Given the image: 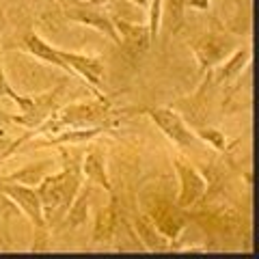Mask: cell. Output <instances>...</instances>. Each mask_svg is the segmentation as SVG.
<instances>
[{"label": "cell", "instance_id": "cell-1", "mask_svg": "<svg viewBox=\"0 0 259 259\" xmlns=\"http://www.w3.org/2000/svg\"><path fill=\"white\" fill-rule=\"evenodd\" d=\"M82 180V168H80L78 160L65 158V166L59 173H48L37 186V192L41 197L44 214L48 225L59 221L61 216L67 214L69 205L74 203L76 194L80 190V182Z\"/></svg>", "mask_w": 259, "mask_h": 259}, {"label": "cell", "instance_id": "cell-2", "mask_svg": "<svg viewBox=\"0 0 259 259\" xmlns=\"http://www.w3.org/2000/svg\"><path fill=\"white\" fill-rule=\"evenodd\" d=\"M115 115L110 102L106 97H97V102H80V104H69L65 108L54 110L50 117L39 127H35L32 134L41 132H59L63 127H93V125H104Z\"/></svg>", "mask_w": 259, "mask_h": 259}, {"label": "cell", "instance_id": "cell-3", "mask_svg": "<svg viewBox=\"0 0 259 259\" xmlns=\"http://www.w3.org/2000/svg\"><path fill=\"white\" fill-rule=\"evenodd\" d=\"M0 192L5 197H9L11 203L20 207L22 214L28 216V221L35 231V242H32V250H46L48 246V221L44 214V205H41V197L35 186H26V184H18V182H5L0 180Z\"/></svg>", "mask_w": 259, "mask_h": 259}, {"label": "cell", "instance_id": "cell-4", "mask_svg": "<svg viewBox=\"0 0 259 259\" xmlns=\"http://www.w3.org/2000/svg\"><path fill=\"white\" fill-rule=\"evenodd\" d=\"M110 0H63L61 13L65 20L82 24V26L100 30L119 46V32L115 28V18H110L106 7Z\"/></svg>", "mask_w": 259, "mask_h": 259}, {"label": "cell", "instance_id": "cell-5", "mask_svg": "<svg viewBox=\"0 0 259 259\" xmlns=\"http://www.w3.org/2000/svg\"><path fill=\"white\" fill-rule=\"evenodd\" d=\"M145 115H147L153 125H156L162 134L171 141L175 147L180 149H188V147H194L197 145V134L192 132L188 127V123L182 119V115H177L173 108L168 106H149L145 108Z\"/></svg>", "mask_w": 259, "mask_h": 259}, {"label": "cell", "instance_id": "cell-6", "mask_svg": "<svg viewBox=\"0 0 259 259\" xmlns=\"http://www.w3.org/2000/svg\"><path fill=\"white\" fill-rule=\"evenodd\" d=\"M173 166H175L177 180H180V192H177L175 203L182 209H190L197 205L201 199H205L207 180H205V175L194 164H190L186 158H175Z\"/></svg>", "mask_w": 259, "mask_h": 259}, {"label": "cell", "instance_id": "cell-7", "mask_svg": "<svg viewBox=\"0 0 259 259\" xmlns=\"http://www.w3.org/2000/svg\"><path fill=\"white\" fill-rule=\"evenodd\" d=\"M190 48L194 52L199 69L209 71L236 50V44L227 32H205L199 39L190 41Z\"/></svg>", "mask_w": 259, "mask_h": 259}, {"label": "cell", "instance_id": "cell-8", "mask_svg": "<svg viewBox=\"0 0 259 259\" xmlns=\"http://www.w3.org/2000/svg\"><path fill=\"white\" fill-rule=\"evenodd\" d=\"M147 216L151 218V223L156 225V229L171 242H175L177 238H180V233H182L184 225H186L184 209L177 203H168L166 199L153 201Z\"/></svg>", "mask_w": 259, "mask_h": 259}, {"label": "cell", "instance_id": "cell-9", "mask_svg": "<svg viewBox=\"0 0 259 259\" xmlns=\"http://www.w3.org/2000/svg\"><path fill=\"white\" fill-rule=\"evenodd\" d=\"M20 50L28 52L30 56H35L37 61H44L48 65H52V67H59L61 71H65L69 78H76V74L71 71V67L67 65V61L63 59L61 54V48H54L46 41L44 37H39L35 30H26L24 35L20 37V44H18Z\"/></svg>", "mask_w": 259, "mask_h": 259}, {"label": "cell", "instance_id": "cell-10", "mask_svg": "<svg viewBox=\"0 0 259 259\" xmlns=\"http://www.w3.org/2000/svg\"><path fill=\"white\" fill-rule=\"evenodd\" d=\"M115 28L119 32V48L132 59L143 56L153 44L149 35V26H145V24H132L127 20L115 18Z\"/></svg>", "mask_w": 259, "mask_h": 259}, {"label": "cell", "instance_id": "cell-11", "mask_svg": "<svg viewBox=\"0 0 259 259\" xmlns=\"http://www.w3.org/2000/svg\"><path fill=\"white\" fill-rule=\"evenodd\" d=\"M63 59L67 61L76 76H80L89 82L93 89H100L104 82V61L102 56H89L82 52H74V50H61Z\"/></svg>", "mask_w": 259, "mask_h": 259}, {"label": "cell", "instance_id": "cell-12", "mask_svg": "<svg viewBox=\"0 0 259 259\" xmlns=\"http://www.w3.org/2000/svg\"><path fill=\"white\" fill-rule=\"evenodd\" d=\"M248 59H250L248 48L242 46L238 50H233L223 63H218L214 69H209V78L214 80V84H229L242 74V69L248 65Z\"/></svg>", "mask_w": 259, "mask_h": 259}, {"label": "cell", "instance_id": "cell-13", "mask_svg": "<svg viewBox=\"0 0 259 259\" xmlns=\"http://www.w3.org/2000/svg\"><path fill=\"white\" fill-rule=\"evenodd\" d=\"M61 89H56L52 93H41V95H32V106L24 112V115H15V123L26 125V127H39L54 112L56 104V93Z\"/></svg>", "mask_w": 259, "mask_h": 259}, {"label": "cell", "instance_id": "cell-14", "mask_svg": "<svg viewBox=\"0 0 259 259\" xmlns=\"http://www.w3.org/2000/svg\"><path fill=\"white\" fill-rule=\"evenodd\" d=\"M197 216V223L203 227L207 233H233L240 225V214L231 209H205Z\"/></svg>", "mask_w": 259, "mask_h": 259}, {"label": "cell", "instance_id": "cell-15", "mask_svg": "<svg viewBox=\"0 0 259 259\" xmlns=\"http://www.w3.org/2000/svg\"><path fill=\"white\" fill-rule=\"evenodd\" d=\"M82 177L87 182H91L93 186H100L106 192L112 194V186L108 180V173H106V164H104V158L100 151H87L84 158H82Z\"/></svg>", "mask_w": 259, "mask_h": 259}, {"label": "cell", "instance_id": "cell-16", "mask_svg": "<svg viewBox=\"0 0 259 259\" xmlns=\"http://www.w3.org/2000/svg\"><path fill=\"white\" fill-rule=\"evenodd\" d=\"M119 223V209L115 205V201H110L106 207H102L95 216V227H93V242H108L112 240L117 231Z\"/></svg>", "mask_w": 259, "mask_h": 259}, {"label": "cell", "instance_id": "cell-17", "mask_svg": "<svg viewBox=\"0 0 259 259\" xmlns=\"http://www.w3.org/2000/svg\"><path fill=\"white\" fill-rule=\"evenodd\" d=\"M134 229H136V236L141 238V242L149 250H168V248H171V240H166L156 229V225L151 223L149 216H139V218H136V221H134Z\"/></svg>", "mask_w": 259, "mask_h": 259}, {"label": "cell", "instance_id": "cell-18", "mask_svg": "<svg viewBox=\"0 0 259 259\" xmlns=\"http://www.w3.org/2000/svg\"><path fill=\"white\" fill-rule=\"evenodd\" d=\"M0 100H11L22 112H26L32 106V95H20L15 89L9 84L5 74V63H3V50H0Z\"/></svg>", "mask_w": 259, "mask_h": 259}, {"label": "cell", "instance_id": "cell-19", "mask_svg": "<svg viewBox=\"0 0 259 259\" xmlns=\"http://www.w3.org/2000/svg\"><path fill=\"white\" fill-rule=\"evenodd\" d=\"M194 134H197V139L201 143H205L207 147H212L216 151H227V139L225 134L221 132L218 127H207V125H197L192 130Z\"/></svg>", "mask_w": 259, "mask_h": 259}, {"label": "cell", "instance_id": "cell-20", "mask_svg": "<svg viewBox=\"0 0 259 259\" xmlns=\"http://www.w3.org/2000/svg\"><path fill=\"white\" fill-rule=\"evenodd\" d=\"M46 173V164H32L30 168H22V171L13 173L9 177H5V182H18V184H26V186H39V182L44 180Z\"/></svg>", "mask_w": 259, "mask_h": 259}, {"label": "cell", "instance_id": "cell-21", "mask_svg": "<svg viewBox=\"0 0 259 259\" xmlns=\"http://www.w3.org/2000/svg\"><path fill=\"white\" fill-rule=\"evenodd\" d=\"M87 207H89V190H84L82 194H76V199H74V203L69 205L67 209V223L71 227H78V225H82L87 221Z\"/></svg>", "mask_w": 259, "mask_h": 259}, {"label": "cell", "instance_id": "cell-22", "mask_svg": "<svg viewBox=\"0 0 259 259\" xmlns=\"http://www.w3.org/2000/svg\"><path fill=\"white\" fill-rule=\"evenodd\" d=\"M186 7L190 9H197V11H205L209 7V0H186Z\"/></svg>", "mask_w": 259, "mask_h": 259}, {"label": "cell", "instance_id": "cell-23", "mask_svg": "<svg viewBox=\"0 0 259 259\" xmlns=\"http://www.w3.org/2000/svg\"><path fill=\"white\" fill-rule=\"evenodd\" d=\"M11 145H13V141H9V139H7V136H3V134H0V156H9V153H11Z\"/></svg>", "mask_w": 259, "mask_h": 259}, {"label": "cell", "instance_id": "cell-24", "mask_svg": "<svg viewBox=\"0 0 259 259\" xmlns=\"http://www.w3.org/2000/svg\"><path fill=\"white\" fill-rule=\"evenodd\" d=\"M0 123H15V115H7L5 110H0Z\"/></svg>", "mask_w": 259, "mask_h": 259}, {"label": "cell", "instance_id": "cell-25", "mask_svg": "<svg viewBox=\"0 0 259 259\" xmlns=\"http://www.w3.org/2000/svg\"><path fill=\"white\" fill-rule=\"evenodd\" d=\"M130 3H134V5H139V7H147L149 0H130Z\"/></svg>", "mask_w": 259, "mask_h": 259}]
</instances>
